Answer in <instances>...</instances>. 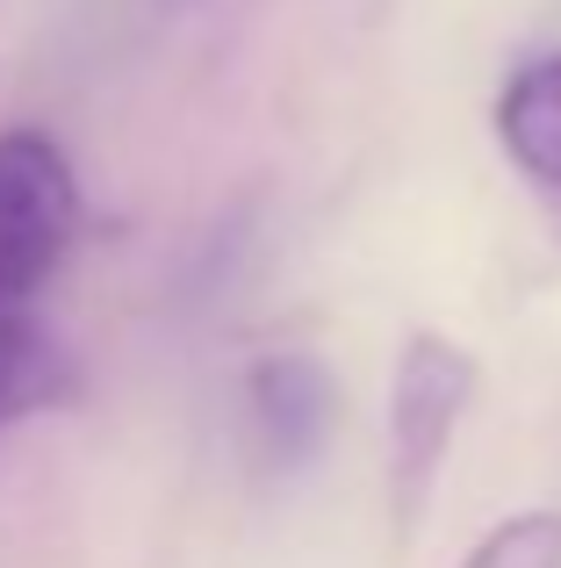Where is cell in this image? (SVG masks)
Listing matches in <instances>:
<instances>
[{"label": "cell", "instance_id": "cell-1", "mask_svg": "<svg viewBox=\"0 0 561 568\" xmlns=\"http://www.w3.org/2000/svg\"><path fill=\"white\" fill-rule=\"evenodd\" d=\"M482 388L476 353H461L447 332H410L396 353V382H389V504L396 526H418L425 497H432L439 468L453 454L468 403Z\"/></svg>", "mask_w": 561, "mask_h": 568}, {"label": "cell", "instance_id": "cell-2", "mask_svg": "<svg viewBox=\"0 0 561 568\" xmlns=\"http://www.w3.org/2000/svg\"><path fill=\"white\" fill-rule=\"evenodd\" d=\"M80 237V181L58 138L0 130V303H37Z\"/></svg>", "mask_w": 561, "mask_h": 568}, {"label": "cell", "instance_id": "cell-3", "mask_svg": "<svg viewBox=\"0 0 561 568\" xmlns=\"http://www.w3.org/2000/svg\"><path fill=\"white\" fill-rule=\"evenodd\" d=\"M332 425H338V382L317 353L280 346V353H259L245 367V432H253L259 468H303V460H317Z\"/></svg>", "mask_w": 561, "mask_h": 568}, {"label": "cell", "instance_id": "cell-4", "mask_svg": "<svg viewBox=\"0 0 561 568\" xmlns=\"http://www.w3.org/2000/svg\"><path fill=\"white\" fill-rule=\"evenodd\" d=\"M497 144L540 194L561 202V51H540L497 87Z\"/></svg>", "mask_w": 561, "mask_h": 568}, {"label": "cell", "instance_id": "cell-5", "mask_svg": "<svg viewBox=\"0 0 561 568\" xmlns=\"http://www.w3.org/2000/svg\"><path fill=\"white\" fill-rule=\"evenodd\" d=\"M72 382H80L72 361L51 346V332L29 317V303H0V432L29 410L65 403Z\"/></svg>", "mask_w": 561, "mask_h": 568}, {"label": "cell", "instance_id": "cell-6", "mask_svg": "<svg viewBox=\"0 0 561 568\" xmlns=\"http://www.w3.org/2000/svg\"><path fill=\"white\" fill-rule=\"evenodd\" d=\"M461 568H561V511H511L468 547Z\"/></svg>", "mask_w": 561, "mask_h": 568}]
</instances>
